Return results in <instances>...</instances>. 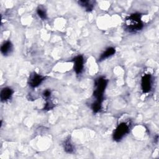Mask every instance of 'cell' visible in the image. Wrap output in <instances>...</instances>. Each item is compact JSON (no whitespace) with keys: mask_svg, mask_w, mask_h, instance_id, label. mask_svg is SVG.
<instances>
[{"mask_svg":"<svg viewBox=\"0 0 159 159\" xmlns=\"http://www.w3.org/2000/svg\"><path fill=\"white\" fill-rule=\"evenodd\" d=\"M124 27L126 30L130 32H135L140 30L143 27L140 14L135 13L129 16L125 20Z\"/></svg>","mask_w":159,"mask_h":159,"instance_id":"obj_1","label":"cell"},{"mask_svg":"<svg viewBox=\"0 0 159 159\" xmlns=\"http://www.w3.org/2000/svg\"><path fill=\"white\" fill-rule=\"evenodd\" d=\"M107 82L108 80L103 76L99 77L95 80L93 96L95 98L96 101L101 103L102 102L104 99L103 94L107 84Z\"/></svg>","mask_w":159,"mask_h":159,"instance_id":"obj_2","label":"cell"},{"mask_svg":"<svg viewBox=\"0 0 159 159\" xmlns=\"http://www.w3.org/2000/svg\"><path fill=\"white\" fill-rule=\"evenodd\" d=\"M129 130L130 127L127 123H120L117 125L113 133V139L116 141H120L129 132Z\"/></svg>","mask_w":159,"mask_h":159,"instance_id":"obj_3","label":"cell"},{"mask_svg":"<svg viewBox=\"0 0 159 159\" xmlns=\"http://www.w3.org/2000/svg\"><path fill=\"white\" fill-rule=\"evenodd\" d=\"M45 79V76H43L34 72L30 75L28 83L30 87L36 88L38 86H39Z\"/></svg>","mask_w":159,"mask_h":159,"instance_id":"obj_4","label":"cell"},{"mask_svg":"<svg viewBox=\"0 0 159 159\" xmlns=\"http://www.w3.org/2000/svg\"><path fill=\"white\" fill-rule=\"evenodd\" d=\"M142 89L143 93H148L152 88V77L149 74H145L142 76L141 81Z\"/></svg>","mask_w":159,"mask_h":159,"instance_id":"obj_5","label":"cell"},{"mask_svg":"<svg viewBox=\"0 0 159 159\" xmlns=\"http://www.w3.org/2000/svg\"><path fill=\"white\" fill-rule=\"evenodd\" d=\"M74 70L76 74L82 73L84 67V58L82 55H78L73 58Z\"/></svg>","mask_w":159,"mask_h":159,"instance_id":"obj_6","label":"cell"},{"mask_svg":"<svg viewBox=\"0 0 159 159\" xmlns=\"http://www.w3.org/2000/svg\"><path fill=\"white\" fill-rule=\"evenodd\" d=\"M13 94V90L8 87L4 88L0 94V98L2 102H6L8 101L9 99H11V96Z\"/></svg>","mask_w":159,"mask_h":159,"instance_id":"obj_7","label":"cell"},{"mask_svg":"<svg viewBox=\"0 0 159 159\" xmlns=\"http://www.w3.org/2000/svg\"><path fill=\"white\" fill-rule=\"evenodd\" d=\"M12 50V44L10 41L5 42L1 47V52L4 55H7Z\"/></svg>","mask_w":159,"mask_h":159,"instance_id":"obj_8","label":"cell"},{"mask_svg":"<svg viewBox=\"0 0 159 159\" xmlns=\"http://www.w3.org/2000/svg\"><path fill=\"white\" fill-rule=\"evenodd\" d=\"M116 52V50L113 47H109L107 48L99 57V61H101L102 60H106V58L111 57L112 55H113Z\"/></svg>","mask_w":159,"mask_h":159,"instance_id":"obj_9","label":"cell"},{"mask_svg":"<svg viewBox=\"0 0 159 159\" xmlns=\"http://www.w3.org/2000/svg\"><path fill=\"white\" fill-rule=\"evenodd\" d=\"M64 150L68 153H73L75 152V147L70 139H66L63 142Z\"/></svg>","mask_w":159,"mask_h":159,"instance_id":"obj_10","label":"cell"},{"mask_svg":"<svg viewBox=\"0 0 159 159\" xmlns=\"http://www.w3.org/2000/svg\"><path fill=\"white\" fill-rule=\"evenodd\" d=\"M78 4L84 7L86 11H91L94 6L93 1H78Z\"/></svg>","mask_w":159,"mask_h":159,"instance_id":"obj_11","label":"cell"},{"mask_svg":"<svg viewBox=\"0 0 159 159\" xmlns=\"http://www.w3.org/2000/svg\"><path fill=\"white\" fill-rule=\"evenodd\" d=\"M102 103L98 102L95 101L92 104H91V109L94 112H98L101 109Z\"/></svg>","mask_w":159,"mask_h":159,"instance_id":"obj_12","label":"cell"},{"mask_svg":"<svg viewBox=\"0 0 159 159\" xmlns=\"http://www.w3.org/2000/svg\"><path fill=\"white\" fill-rule=\"evenodd\" d=\"M37 13L38 16L42 19H47V14L45 9L42 7H38L37 9Z\"/></svg>","mask_w":159,"mask_h":159,"instance_id":"obj_13","label":"cell"},{"mask_svg":"<svg viewBox=\"0 0 159 159\" xmlns=\"http://www.w3.org/2000/svg\"><path fill=\"white\" fill-rule=\"evenodd\" d=\"M55 105L52 102V101H50L49 99H46V103L45 104V106H44V109L45 110H50V109H52L53 107H54Z\"/></svg>","mask_w":159,"mask_h":159,"instance_id":"obj_14","label":"cell"},{"mask_svg":"<svg viewBox=\"0 0 159 159\" xmlns=\"http://www.w3.org/2000/svg\"><path fill=\"white\" fill-rule=\"evenodd\" d=\"M42 95H43V98H45L46 99H49V98L50 97V95H51V91L49 89H46L43 92Z\"/></svg>","mask_w":159,"mask_h":159,"instance_id":"obj_15","label":"cell"}]
</instances>
